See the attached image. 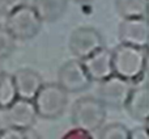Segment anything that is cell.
Wrapping results in <instances>:
<instances>
[{
  "mask_svg": "<svg viewBox=\"0 0 149 139\" xmlns=\"http://www.w3.org/2000/svg\"><path fill=\"white\" fill-rule=\"evenodd\" d=\"M111 55L114 75L132 84L144 79L148 68V49L120 44L111 50Z\"/></svg>",
  "mask_w": 149,
  "mask_h": 139,
  "instance_id": "obj_1",
  "label": "cell"
},
{
  "mask_svg": "<svg viewBox=\"0 0 149 139\" xmlns=\"http://www.w3.org/2000/svg\"><path fill=\"white\" fill-rule=\"evenodd\" d=\"M106 116V106L97 97L89 96L74 101L71 113L73 126L89 133L100 130L105 124Z\"/></svg>",
  "mask_w": 149,
  "mask_h": 139,
  "instance_id": "obj_2",
  "label": "cell"
},
{
  "mask_svg": "<svg viewBox=\"0 0 149 139\" xmlns=\"http://www.w3.org/2000/svg\"><path fill=\"white\" fill-rule=\"evenodd\" d=\"M37 116L43 119H56L65 112L68 93L58 83H47L41 87L33 98Z\"/></svg>",
  "mask_w": 149,
  "mask_h": 139,
  "instance_id": "obj_3",
  "label": "cell"
},
{
  "mask_svg": "<svg viewBox=\"0 0 149 139\" xmlns=\"http://www.w3.org/2000/svg\"><path fill=\"white\" fill-rule=\"evenodd\" d=\"M5 28L16 41H30L41 32L42 21L33 7L24 4L7 16Z\"/></svg>",
  "mask_w": 149,
  "mask_h": 139,
  "instance_id": "obj_4",
  "label": "cell"
},
{
  "mask_svg": "<svg viewBox=\"0 0 149 139\" xmlns=\"http://www.w3.org/2000/svg\"><path fill=\"white\" fill-rule=\"evenodd\" d=\"M105 46L103 37L95 28L81 26L72 32L68 41V47L76 59L82 60Z\"/></svg>",
  "mask_w": 149,
  "mask_h": 139,
  "instance_id": "obj_5",
  "label": "cell"
},
{
  "mask_svg": "<svg viewBox=\"0 0 149 139\" xmlns=\"http://www.w3.org/2000/svg\"><path fill=\"white\" fill-rule=\"evenodd\" d=\"M132 83L116 76L111 75L110 77L100 81L97 88L98 100L107 108H123L127 97L132 89Z\"/></svg>",
  "mask_w": 149,
  "mask_h": 139,
  "instance_id": "obj_6",
  "label": "cell"
},
{
  "mask_svg": "<svg viewBox=\"0 0 149 139\" xmlns=\"http://www.w3.org/2000/svg\"><path fill=\"white\" fill-rule=\"evenodd\" d=\"M58 84L67 93H80L92 84L81 60L72 59L65 62L58 71Z\"/></svg>",
  "mask_w": 149,
  "mask_h": 139,
  "instance_id": "obj_7",
  "label": "cell"
},
{
  "mask_svg": "<svg viewBox=\"0 0 149 139\" xmlns=\"http://www.w3.org/2000/svg\"><path fill=\"white\" fill-rule=\"evenodd\" d=\"M118 38L120 44L148 49L149 22L148 17L123 18L118 26Z\"/></svg>",
  "mask_w": 149,
  "mask_h": 139,
  "instance_id": "obj_8",
  "label": "cell"
},
{
  "mask_svg": "<svg viewBox=\"0 0 149 139\" xmlns=\"http://www.w3.org/2000/svg\"><path fill=\"white\" fill-rule=\"evenodd\" d=\"M4 110V118L8 124V127H15L24 131L31 129L38 118L36 106L31 100L17 98Z\"/></svg>",
  "mask_w": 149,
  "mask_h": 139,
  "instance_id": "obj_9",
  "label": "cell"
},
{
  "mask_svg": "<svg viewBox=\"0 0 149 139\" xmlns=\"http://www.w3.org/2000/svg\"><path fill=\"white\" fill-rule=\"evenodd\" d=\"M123 108L132 119L148 125L149 121V89L148 84L137 81L132 85V89L124 102Z\"/></svg>",
  "mask_w": 149,
  "mask_h": 139,
  "instance_id": "obj_10",
  "label": "cell"
},
{
  "mask_svg": "<svg viewBox=\"0 0 149 139\" xmlns=\"http://www.w3.org/2000/svg\"><path fill=\"white\" fill-rule=\"evenodd\" d=\"M81 63L92 81L100 83L110 77L111 75H114L111 50L106 49L105 46L97 50L95 53H93L88 58L82 59Z\"/></svg>",
  "mask_w": 149,
  "mask_h": 139,
  "instance_id": "obj_11",
  "label": "cell"
},
{
  "mask_svg": "<svg viewBox=\"0 0 149 139\" xmlns=\"http://www.w3.org/2000/svg\"><path fill=\"white\" fill-rule=\"evenodd\" d=\"M17 91V97L24 100H31L36 97L38 91L45 84L42 76L31 68H20L12 75Z\"/></svg>",
  "mask_w": 149,
  "mask_h": 139,
  "instance_id": "obj_12",
  "label": "cell"
},
{
  "mask_svg": "<svg viewBox=\"0 0 149 139\" xmlns=\"http://www.w3.org/2000/svg\"><path fill=\"white\" fill-rule=\"evenodd\" d=\"M31 7L42 22H55L65 13L68 0H33Z\"/></svg>",
  "mask_w": 149,
  "mask_h": 139,
  "instance_id": "obj_13",
  "label": "cell"
},
{
  "mask_svg": "<svg viewBox=\"0 0 149 139\" xmlns=\"http://www.w3.org/2000/svg\"><path fill=\"white\" fill-rule=\"evenodd\" d=\"M149 0H115V9L122 18L148 17Z\"/></svg>",
  "mask_w": 149,
  "mask_h": 139,
  "instance_id": "obj_14",
  "label": "cell"
},
{
  "mask_svg": "<svg viewBox=\"0 0 149 139\" xmlns=\"http://www.w3.org/2000/svg\"><path fill=\"white\" fill-rule=\"evenodd\" d=\"M17 98V91L12 75L4 72L0 79V109L8 108Z\"/></svg>",
  "mask_w": 149,
  "mask_h": 139,
  "instance_id": "obj_15",
  "label": "cell"
},
{
  "mask_svg": "<svg viewBox=\"0 0 149 139\" xmlns=\"http://www.w3.org/2000/svg\"><path fill=\"white\" fill-rule=\"evenodd\" d=\"M98 139H130V129L120 122H113L101 129Z\"/></svg>",
  "mask_w": 149,
  "mask_h": 139,
  "instance_id": "obj_16",
  "label": "cell"
},
{
  "mask_svg": "<svg viewBox=\"0 0 149 139\" xmlns=\"http://www.w3.org/2000/svg\"><path fill=\"white\" fill-rule=\"evenodd\" d=\"M16 49V39L9 33L5 25L0 24V62L12 55Z\"/></svg>",
  "mask_w": 149,
  "mask_h": 139,
  "instance_id": "obj_17",
  "label": "cell"
},
{
  "mask_svg": "<svg viewBox=\"0 0 149 139\" xmlns=\"http://www.w3.org/2000/svg\"><path fill=\"white\" fill-rule=\"evenodd\" d=\"M24 4H26V0H0V15L8 16Z\"/></svg>",
  "mask_w": 149,
  "mask_h": 139,
  "instance_id": "obj_18",
  "label": "cell"
},
{
  "mask_svg": "<svg viewBox=\"0 0 149 139\" xmlns=\"http://www.w3.org/2000/svg\"><path fill=\"white\" fill-rule=\"evenodd\" d=\"M0 139H26V131L20 129H15V127L1 129Z\"/></svg>",
  "mask_w": 149,
  "mask_h": 139,
  "instance_id": "obj_19",
  "label": "cell"
},
{
  "mask_svg": "<svg viewBox=\"0 0 149 139\" xmlns=\"http://www.w3.org/2000/svg\"><path fill=\"white\" fill-rule=\"evenodd\" d=\"M62 139H94V138H93L92 133L79 129V127H73V129L68 130L62 137Z\"/></svg>",
  "mask_w": 149,
  "mask_h": 139,
  "instance_id": "obj_20",
  "label": "cell"
},
{
  "mask_svg": "<svg viewBox=\"0 0 149 139\" xmlns=\"http://www.w3.org/2000/svg\"><path fill=\"white\" fill-rule=\"evenodd\" d=\"M130 139H149V130L148 125L139 126L130 130Z\"/></svg>",
  "mask_w": 149,
  "mask_h": 139,
  "instance_id": "obj_21",
  "label": "cell"
},
{
  "mask_svg": "<svg viewBox=\"0 0 149 139\" xmlns=\"http://www.w3.org/2000/svg\"><path fill=\"white\" fill-rule=\"evenodd\" d=\"M25 131H26V139H42L38 134H37L36 131H33L31 129L25 130Z\"/></svg>",
  "mask_w": 149,
  "mask_h": 139,
  "instance_id": "obj_22",
  "label": "cell"
},
{
  "mask_svg": "<svg viewBox=\"0 0 149 139\" xmlns=\"http://www.w3.org/2000/svg\"><path fill=\"white\" fill-rule=\"evenodd\" d=\"M74 3H79V4H86V3H90L93 1V0H72Z\"/></svg>",
  "mask_w": 149,
  "mask_h": 139,
  "instance_id": "obj_23",
  "label": "cell"
},
{
  "mask_svg": "<svg viewBox=\"0 0 149 139\" xmlns=\"http://www.w3.org/2000/svg\"><path fill=\"white\" fill-rule=\"evenodd\" d=\"M3 74H4V70H3V66H1V62H0V79H1Z\"/></svg>",
  "mask_w": 149,
  "mask_h": 139,
  "instance_id": "obj_24",
  "label": "cell"
},
{
  "mask_svg": "<svg viewBox=\"0 0 149 139\" xmlns=\"http://www.w3.org/2000/svg\"><path fill=\"white\" fill-rule=\"evenodd\" d=\"M0 131H1V126H0Z\"/></svg>",
  "mask_w": 149,
  "mask_h": 139,
  "instance_id": "obj_25",
  "label": "cell"
}]
</instances>
